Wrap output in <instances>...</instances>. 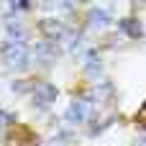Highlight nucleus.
Returning <instances> with one entry per match:
<instances>
[{"instance_id":"1","label":"nucleus","mask_w":146,"mask_h":146,"mask_svg":"<svg viewBox=\"0 0 146 146\" xmlns=\"http://www.w3.org/2000/svg\"><path fill=\"white\" fill-rule=\"evenodd\" d=\"M3 59H5L10 67H26V64H28V51H26L23 44L10 41V44L3 46Z\"/></svg>"},{"instance_id":"2","label":"nucleus","mask_w":146,"mask_h":146,"mask_svg":"<svg viewBox=\"0 0 146 146\" xmlns=\"http://www.w3.org/2000/svg\"><path fill=\"white\" fill-rule=\"evenodd\" d=\"M54 100H56V87H54L51 82H38V85L33 87V105L49 108Z\"/></svg>"},{"instance_id":"3","label":"nucleus","mask_w":146,"mask_h":146,"mask_svg":"<svg viewBox=\"0 0 146 146\" xmlns=\"http://www.w3.org/2000/svg\"><path fill=\"white\" fill-rule=\"evenodd\" d=\"M87 108H90V100H87V98H80V100H74V103L69 105V110L64 113V121H67L69 126L85 123V118H87Z\"/></svg>"},{"instance_id":"4","label":"nucleus","mask_w":146,"mask_h":146,"mask_svg":"<svg viewBox=\"0 0 146 146\" xmlns=\"http://www.w3.org/2000/svg\"><path fill=\"white\" fill-rule=\"evenodd\" d=\"M41 31H44L51 41H62V38H67V36H69L67 23H64V21H59V18H46V21L41 23Z\"/></svg>"},{"instance_id":"5","label":"nucleus","mask_w":146,"mask_h":146,"mask_svg":"<svg viewBox=\"0 0 146 146\" xmlns=\"http://www.w3.org/2000/svg\"><path fill=\"white\" fill-rule=\"evenodd\" d=\"M87 23H90L92 28H105V26L110 23V15H108V10H103V8H92V10L87 13Z\"/></svg>"},{"instance_id":"6","label":"nucleus","mask_w":146,"mask_h":146,"mask_svg":"<svg viewBox=\"0 0 146 146\" xmlns=\"http://www.w3.org/2000/svg\"><path fill=\"white\" fill-rule=\"evenodd\" d=\"M118 28H121L126 36H131V38H139V36H141V23H139L136 18H123V21H118Z\"/></svg>"},{"instance_id":"7","label":"nucleus","mask_w":146,"mask_h":146,"mask_svg":"<svg viewBox=\"0 0 146 146\" xmlns=\"http://www.w3.org/2000/svg\"><path fill=\"white\" fill-rule=\"evenodd\" d=\"M5 31L10 38H15V44H23V36H26V28L21 26V21H8L5 23Z\"/></svg>"},{"instance_id":"8","label":"nucleus","mask_w":146,"mask_h":146,"mask_svg":"<svg viewBox=\"0 0 146 146\" xmlns=\"http://www.w3.org/2000/svg\"><path fill=\"white\" fill-rule=\"evenodd\" d=\"M36 56H38L41 62H46V64H49V59H54V56H56V46H51V44H46V41H44V44H38V46H36Z\"/></svg>"},{"instance_id":"9","label":"nucleus","mask_w":146,"mask_h":146,"mask_svg":"<svg viewBox=\"0 0 146 146\" xmlns=\"http://www.w3.org/2000/svg\"><path fill=\"white\" fill-rule=\"evenodd\" d=\"M13 121H15V118H13L10 113H5V110L0 108V123H13Z\"/></svg>"},{"instance_id":"10","label":"nucleus","mask_w":146,"mask_h":146,"mask_svg":"<svg viewBox=\"0 0 146 146\" xmlns=\"http://www.w3.org/2000/svg\"><path fill=\"white\" fill-rule=\"evenodd\" d=\"M28 8V3H13L10 5V10H26Z\"/></svg>"},{"instance_id":"11","label":"nucleus","mask_w":146,"mask_h":146,"mask_svg":"<svg viewBox=\"0 0 146 146\" xmlns=\"http://www.w3.org/2000/svg\"><path fill=\"white\" fill-rule=\"evenodd\" d=\"M136 146H146V133H141V136L136 139Z\"/></svg>"},{"instance_id":"12","label":"nucleus","mask_w":146,"mask_h":146,"mask_svg":"<svg viewBox=\"0 0 146 146\" xmlns=\"http://www.w3.org/2000/svg\"><path fill=\"white\" fill-rule=\"evenodd\" d=\"M139 118H141V121H144V126H146V105H144V110H141V113H139Z\"/></svg>"}]
</instances>
